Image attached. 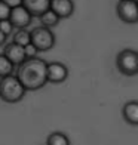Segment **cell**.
Masks as SVG:
<instances>
[{
  "label": "cell",
  "mask_w": 138,
  "mask_h": 145,
  "mask_svg": "<svg viewBox=\"0 0 138 145\" xmlns=\"http://www.w3.org/2000/svg\"><path fill=\"white\" fill-rule=\"evenodd\" d=\"M11 9L8 5H6L5 2H2L0 0V21L2 19H9V15H11Z\"/></svg>",
  "instance_id": "cell-17"
},
{
  "label": "cell",
  "mask_w": 138,
  "mask_h": 145,
  "mask_svg": "<svg viewBox=\"0 0 138 145\" xmlns=\"http://www.w3.org/2000/svg\"><path fill=\"white\" fill-rule=\"evenodd\" d=\"M33 15L24 8L22 5L15 6L11 9V15H9V21L12 22L14 28H27L31 24Z\"/></svg>",
  "instance_id": "cell-7"
},
{
  "label": "cell",
  "mask_w": 138,
  "mask_h": 145,
  "mask_svg": "<svg viewBox=\"0 0 138 145\" xmlns=\"http://www.w3.org/2000/svg\"><path fill=\"white\" fill-rule=\"evenodd\" d=\"M46 144L48 145H70V139L61 132H54V133H51L48 136Z\"/></svg>",
  "instance_id": "cell-14"
},
{
  "label": "cell",
  "mask_w": 138,
  "mask_h": 145,
  "mask_svg": "<svg viewBox=\"0 0 138 145\" xmlns=\"http://www.w3.org/2000/svg\"><path fill=\"white\" fill-rule=\"evenodd\" d=\"M39 19H40V22L43 27H48V28H52V27H55V25H58V22H60V16H58L54 10H52L51 8L48 10H45L43 14L39 16Z\"/></svg>",
  "instance_id": "cell-12"
},
{
  "label": "cell",
  "mask_w": 138,
  "mask_h": 145,
  "mask_svg": "<svg viewBox=\"0 0 138 145\" xmlns=\"http://www.w3.org/2000/svg\"><path fill=\"white\" fill-rule=\"evenodd\" d=\"M116 14L125 24H137L138 22L137 0H119L116 5Z\"/></svg>",
  "instance_id": "cell-5"
},
{
  "label": "cell",
  "mask_w": 138,
  "mask_h": 145,
  "mask_svg": "<svg viewBox=\"0 0 138 145\" xmlns=\"http://www.w3.org/2000/svg\"><path fill=\"white\" fill-rule=\"evenodd\" d=\"M2 2H5L9 8H15V6L22 5V0H2Z\"/></svg>",
  "instance_id": "cell-19"
},
{
  "label": "cell",
  "mask_w": 138,
  "mask_h": 145,
  "mask_svg": "<svg viewBox=\"0 0 138 145\" xmlns=\"http://www.w3.org/2000/svg\"><path fill=\"white\" fill-rule=\"evenodd\" d=\"M12 42H15L21 46H27L28 43H31V36H30V31H27L25 28H18L16 33L14 34V39Z\"/></svg>",
  "instance_id": "cell-15"
},
{
  "label": "cell",
  "mask_w": 138,
  "mask_h": 145,
  "mask_svg": "<svg viewBox=\"0 0 138 145\" xmlns=\"http://www.w3.org/2000/svg\"><path fill=\"white\" fill-rule=\"evenodd\" d=\"M24 49H25V56H27V58L37 56V54H39V50L36 49V46L33 43H28L27 46H24Z\"/></svg>",
  "instance_id": "cell-18"
},
{
  "label": "cell",
  "mask_w": 138,
  "mask_h": 145,
  "mask_svg": "<svg viewBox=\"0 0 138 145\" xmlns=\"http://www.w3.org/2000/svg\"><path fill=\"white\" fill-rule=\"evenodd\" d=\"M22 6L33 16H40L51 8V0H22Z\"/></svg>",
  "instance_id": "cell-10"
},
{
  "label": "cell",
  "mask_w": 138,
  "mask_h": 145,
  "mask_svg": "<svg viewBox=\"0 0 138 145\" xmlns=\"http://www.w3.org/2000/svg\"><path fill=\"white\" fill-rule=\"evenodd\" d=\"M46 68H48V62L37 56H33L27 58L22 64L18 65L15 76L27 90H37L48 83Z\"/></svg>",
  "instance_id": "cell-1"
},
{
  "label": "cell",
  "mask_w": 138,
  "mask_h": 145,
  "mask_svg": "<svg viewBox=\"0 0 138 145\" xmlns=\"http://www.w3.org/2000/svg\"><path fill=\"white\" fill-rule=\"evenodd\" d=\"M46 76H48V83L60 84L64 83L68 77V68L67 65L61 62H49L48 68H46Z\"/></svg>",
  "instance_id": "cell-6"
},
{
  "label": "cell",
  "mask_w": 138,
  "mask_h": 145,
  "mask_svg": "<svg viewBox=\"0 0 138 145\" xmlns=\"http://www.w3.org/2000/svg\"><path fill=\"white\" fill-rule=\"evenodd\" d=\"M30 36H31V43L36 46V49L39 52H46L54 48L55 44V36L54 33L51 31V28L48 27H36L34 30L30 31Z\"/></svg>",
  "instance_id": "cell-4"
},
{
  "label": "cell",
  "mask_w": 138,
  "mask_h": 145,
  "mask_svg": "<svg viewBox=\"0 0 138 145\" xmlns=\"http://www.w3.org/2000/svg\"><path fill=\"white\" fill-rule=\"evenodd\" d=\"M27 93V89L15 74L0 78V99L8 104H16Z\"/></svg>",
  "instance_id": "cell-2"
},
{
  "label": "cell",
  "mask_w": 138,
  "mask_h": 145,
  "mask_svg": "<svg viewBox=\"0 0 138 145\" xmlns=\"http://www.w3.org/2000/svg\"><path fill=\"white\" fill-rule=\"evenodd\" d=\"M122 116L131 126H138V101H128L122 107Z\"/></svg>",
  "instance_id": "cell-11"
},
{
  "label": "cell",
  "mask_w": 138,
  "mask_h": 145,
  "mask_svg": "<svg viewBox=\"0 0 138 145\" xmlns=\"http://www.w3.org/2000/svg\"><path fill=\"white\" fill-rule=\"evenodd\" d=\"M116 67L120 74L132 77L138 74V52L134 49H123L116 56Z\"/></svg>",
  "instance_id": "cell-3"
},
{
  "label": "cell",
  "mask_w": 138,
  "mask_h": 145,
  "mask_svg": "<svg viewBox=\"0 0 138 145\" xmlns=\"http://www.w3.org/2000/svg\"><path fill=\"white\" fill-rule=\"evenodd\" d=\"M6 37H8V36H6L2 30H0V46L5 44V42H6Z\"/></svg>",
  "instance_id": "cell-20"
},
{
  "label": "cell",
  "mask_w": 138,
  "mask_h": 145,
  "mask_svg": "<svg viewBox=\"0 0 138 145\" xmlns=\"http://www.w3.org/2000/svg\"><path fill=\"white\" fill-rule=\"evenodd\" d=\"M51 9L61 19H65L73 15L74 3L73 0H51Z\"/></svg>",
  "instance_id": "cell-9"
},
{
  "label": "cell",
  "mask_w": 138,
  "mask_h": 145,
  "mask_svg": "<svg viewBox=\"0 0 138 145\" xmlns=\"http://www.w3.org/2000/svg\"><path fill=\"white\" fill-rule=\"evenodd\" d=\"M15 68L16 67L8 56H6L5 54H0V78L9 76V74H14Z\"/></svg>",
  "instance_id": "cell-13"
},
{
  "label": "cell",
  "mask_w": 138,
  "mask_h": 145,
  "mask_svg": "<svg viewBox=\"0 0 138 145\" xmlns=\"http://www.w3.org/2000/svg\"><path fill=\"white\" fill-rule=\"evenodd\" d=\"M3 54L8 56L12 62H14L15 67H18L19 64H22L25 59H27V56H25V49H24V46L18 44V43H15V42H11L9 44H6Z\"/></svg>",
  "instance_id": "cell-8"
},
{
  "label": "cell",
  "mask_w": 138,
  "mask_h": 145,
  "mask_svg": "<svg viewBox=\"0 0 138 145\" xmlns=\"http://www.w3.org/2000/svg\"><path fill=\"white\" fill-rule=\"evenodd\" d=\"M0 30H2L6 36H9L11 33L14 31V25H12V22L9 19H2V21H0Z\"/></svg>",
  "instance_id": "cell-16"
},
{
  "label": "cell",
  "mask_w": 138,
  "mask_h": 145,
  "mask_svg": "<svg viewBox=\"0 0 138 145\" xmlns=\"http://www.w3.org/2000/svg\"><path fill=\"white\" fill-rule=\"evenodd\" d=\"M137 3H138V0H137Z\"/></svg>",
  "instance_id": "cell-21"
}]
</instances>
